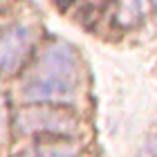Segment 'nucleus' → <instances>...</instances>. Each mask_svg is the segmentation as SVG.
Listing matches in <instances>:
<instances>
[{"label":"nucleus","instance_id":"1","mask_svg":"<svg viewBox=\"0 0 157 157\" xmlns=\"http://www.w3.org/2000/svg\"><path fill=\"white\" fill-rule=\"evenodd\" d=\"M78 88V59L65 43H56L43 52L32 76L23 85L27 101L59 103L70 101Z\"/></svg>","mask_w":157,"mask_h":157},{"label":"nucleus","instance_id":"2","mask_svg":"<svg viewBox=\"0 0 157 157\" xmlns=\"http://www.w3.org/2000/svg\"><path fill=\"white\" fill-rule=\"evenodd\" d=\"M32 52V29L25 25L0 32V72H16Z\"/></svg>","mask_w":157,"mask_h":157},{"label":"nucleus","instance_id":"3","mask_svg":"<svg viewBox=\"0 0 157 157\" xmlns=\"http://www.w3.org/2000/svg\"><path fill=\"white\" fill-rule=\"evenodd\" d=\"M18 126L25 132H52V135H67L76 128V121L59 112L54 108H32L27 112H20Z\"/></svg>","mask_w":157,"mask_h":157},{"label":"nucleus","instance_id":"4","mask_svg":"<svg viewBox=\"0 0 157 157\" xmlns=\"http://www.w3.org/2000/svg\"><path fill=\"white\" fill-rule=\"evenodd\" d=\"M34 157H74V148L70 144H47L40 146Z\"/></svg>","mask_w":157,"mask_h":157}]
</instances>
